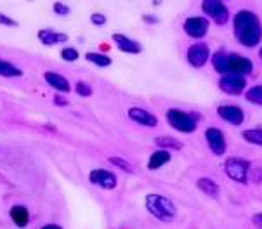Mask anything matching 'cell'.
Segmentation results:
<instances>
[{
	"mask_svg": "<svg viewBox=\"0 0 262 229\" xmlns=\"http://www.w3.org/2000/svg\"><path fill=\"white\" fill-rule=\"evenodd\" d=\"M234 37L245 47H255L262 38V25L257 14L252 11L236 12L234 16Z\"/></svg>",
	"mask_w": 262,
	"mask_h": 229,
	"instance_id": "obj_1",
	"label": "cell"
},
{
	"mask_svg": "<svg viewBox=\"0 0 262 229\" xmlns=\"http://www.w3.org/2000/svg\"><path fill=\"white\" fill-rule=\"evenodd\" d=\"M212 64H214L215 71L222 75L228 73H234V75H250L254 71V64H252L250 59L243 57L240 54H228V52H215L212 56Z\"/></svg>",
	"mask_w": 262,
	"mask_h": 229,
	"instance_id": "obj_2",
	"label": "cell"
},
{
	"mask_svg": "<svg viewBox=\"0 0 262 229\" xmlns=\"http://www.w3.org/2000/svg\"><path fill=\"white\" fill-rule=\"evenodd\" d=\"M144 203H146L149 214L162 222H172L177 215V208H175L172 200H169L163 195H158V193H151V195L146 196Z\"/></svg>",
	"mask_w": 262,
	"mask_h": 229,
	"instance_id": "obj_3",
	"label": "cell"
},
{
	"mask_svg": "<svg viewBox=\"0 0 262 229\" xmlns=\"http://www.w3.org/2000/svg\"><path fill=\"white\" fill-rule=\"evenodd\" d=\"M167 122L170 123V127L179 132L184 134H191L196 130V118L195 114L188 113V111L177 110V108H172V110L167 111Z\"/></svg>",
	"mask_w": 262,
	"mask_h": 229,
	"instance_id": "obj_4",
	"label": "cell"
},
{
	"mask_svg": "<svg viewBox=\"0 0 262 229\" xmlns=\"http://www.w3.org/2000/svg\"><path fill=\"white\" fill-rule=\"evenodd\" d=\"M250 163L243 158H228L224 163L226 174L233 179V181L240 182V184H247L248 181V172H250Z\"/></svg>",
	"mask_w": 262,
	"mask_h": 229,
	"instance_id": "obj_5",
	"label": "cell"
},
{
	"mask_svg": "<svg viewBox=\"0 0 262 229\" xmlns=\"http://www.w3.org/2000/svg\"><path fill=\"white\" fill-rule=\"evenodd\" d=\"M203 12L215 23V25L222 26L228 23L229 19V11L221 0H205L202 4Z\"/></svg>",
	"mask_w": 262,
	"mask_h": 229,
	"instance_id": "obj_6",
	"label": "cell"
},
{
	"mask_svg": "<svg viewBox=\"0 0 262 229\" xmlns=\"http://www.w3.org/2000/svg\"><path fill=\"white\" fill-rule=\"evenodd\" d=\"M245 85L247 80L241 75H234V73H228L219 80V89L226 94H231V96H238L245 90Z\"/></svg>",
	"mask_w": 262,
	"mask_h": 229,
	"instance_id": "obj_7",
	"label": "cell"
},
{
	"mask_svg": "<svg viewBox=\"0 0 262 229\" xmlns=\"http://www.w3.org/2000/svg\"><path fill=\"white\" fill-rule=\"evenodd\" d=\"M184 31L191 38H203L208 31V19L202 16H193L184 21Z\"/></svg>",
	"mask_w": 262,
	"mask_h": 229,
	"instance_id": "obj_8",
	"label": "cell"
},
{
	"mask_svg": "<svg viewBox=\"0 0 262 229\" xmlns=\"http://www.w3.org/2000/svg\"><path fill=\"white\" fill-rule=\"evenodd\" d=\"M208 57H210V52H208L207 44L203 42H196L191 47L188 49V63L193 68H202L207 64Z\"/></svg>",
	"mask_w": 262,
	"mask_h": 229,
	"instance_id": "obj_9",
	"label": "cell"
},
{
	"mask_svg": "<svg viewBox=\"0 0 262 229\" xmlns=\"http://www.w3.org/2000/svg\"><path fill=\"white\" fill-rule=\"evenodd\" d=\"M89 181L103 189H115L116 184H118L116 175H115L113 172H110V170H104V169L92 170V172L89 174Z\"/></svg>",
	"mask_w": 262,
	"mask_h": 229,
	"instance_id": "obj_10",
	"label": "cell"
},
{
	"mask_svg": "<svg viewBox=\"0 0 262 229\" xmlns=\"http://www.w3.org/2000/svg\"><path fill=\"white\" fill-rule=\"evenodd\" d=\"M205 139H207L208 148L212 149V153H214V155L221 156V155H224V153H226V148H228V144H226V137L219 129H215V127L207 129V130H205Z\"/></svg>",
	"mask_w": 262,
	"mask_h": 229,
	"instance_id": "obj_11",
	"label": "cell"
},
{
	"mask_svg": "<svg viewBox=\"0 0 262 229\" xmlns=\"http://www.w3.org/2000/svg\"><path fill=\"white\" fill-rule=\"evenodd\" d=\"M217 114L224 122H229L231 125H241L245 120L243 110L240 106H233V104H224V106L217 108Z\"/></svg>",
	"mask_w": 262,
	"mask_h": 229,
	"instance_id": "obj_12",
	"label": "cell"
},
{
	"mask_svg": "<svg viewBox=\"0 0 262 229\" xmlns=\"http://www.w3.org/2000/svg\"><path fill=\"white\" fill-rule=\"evenodd\" d=\"M129 118L132 120V122L143 125V127H156L158 125V118H156L153 113H149V111L144 110V108H136V106L130 108Z\"/></svg>",
	"mask_w": 262,
	"mask_h": 229,
	"instance_id": "obj_13",
	"label": "cell"
},
{
	"mask_svg": "<svg viewBox=\"0 0 262 229\" xmlns=\"http://www.w3.org/2000/svg\"><path fill=\"white\" fill-rule=\"evenodd\" d=\"M113 42H115V45L120 49V51L127 52V54H141V52H143V45H141L137 40H134V38L127 37V35L115 33L113 35Z\"/></svg>",
	"mask_w": 262,
	"mask_h": 229,
	"instance_id": "obj_14",
	"label": "cell"
},
{
	"mask_svg": "<svg viewBox=\"0 0 262 229\" xmlns=\"http://www.w3.org/2000/svg\"><path fill=\"white\" fill-rule=\"evenodd\" d=\"M37 37H38V40H40L44 45H47V47L68 42L66 33H59V31H54V30H51V28H44V30H40L37 33Z\"/></svg>",
	"mask_w": 262,
	"mask_h": 229,
	"instance_id": "obj_15",
	"label": "cell"
},
{
	"mask_svg": "<svg viewBox=\"0 0 262 229\" xmlns=\"http://www.w3.org/2000/svg\"><path fill=\"white\" fill-rule=\"evenodd\" d=\"M44 80L51 85L52 89H56L58 92H70L71 90V85L68 82V78H64L63 75L56 73V71H45L44 73Z\"/></svg>",
	"mask_w": 262,
	"mask_h": 229,
	"instance_id": "obj_16",
	"label": "cell"
},
{
	"mask_svg": "<svg viewBox=\"0 0 262 229\" xmlns=\"http://www.w3.org/2000/svg\"><path fill=\"white\" fill-rule=\"evenodd\" d=\"M11 219L18 228H26L30 222V212L25 205H14L11 208Z\"/></svg>",
	"mask_w": 262,
	"mask_h": 229,
	"instance_id": "obj_17",
	"label": "cell"
},
{
	"mask_svg": "<svg viewBox=\"0 0 262 229\" xmlns=\"http://www.w3.org/2000/svg\"><path fill=\"white\" fill-rule=\"evenodd\" d=\"M172 160V155L170 151L167 149H156L151 156H149V162H148V169L149 170H158L160 167H163L165 163H169Z\"/></svg>",
	"mask_w": 262,
	"mask_h": 229,
	"instance_id": "obj_18",
	"label": "cell"
},
{
	"mask_svg": "<svg viewBox=\"0 0 262 229\" xmlns=\"http://www.w3.org/2000/svg\"><path fill=\"white\" fill-rule=\"evenodd\" d=\"M196 186H198L200 191H203L207 196H212V198H217L219 196V186L215 184V181L208 177H200L196 181Z\"/></svg>",
	"mask_w": 262,
	"mask_h": 229,
	"instance_id": "obj_19",
	"label": "cell"
},
{
	"mask_svg": "<svg viewBox=\"0 0 262 229\" xmlns=\"http://www.w3.org/2000/svg\"><path fill=\"white\" fill-rule=\"evenodd\" d=\"M23 70L18 68L16 64L9 63V61L0 59V77H5V78H16V77H21Z\"/></svg>",
	"mask_w": 262,
	"mask_h": 229,
	"instance_id": "obj_20",
	"label": "cell"
},
{
	"mask_svg": "<svg viewBox=\"0 0 262 229\" xmlns=\"http://www.w3.org/2000/svg\"><path fill=\"white\" fill-rule=\"evenodd\" d=\"M85 59L90 61V63H94L96 66H99V68H106L111 64L110 56L101 54V52H87V54H85Z\"/></svg>",
	"mask_w": 262,
	"mask_h": 229,
	"instance_id": "obj_21",
	"label": "cell"
},
{
	"mask_svg": "<svg viewBox=\"0 0 262 229\" xmlns=\"http://www.w3.org/2000/svg\"><path fill=\"white\" fill-rule=\"evenodd\" d=\"M155 143L156 146H160V149H167V151H170V149H182V143H179L174 137H167V136L156 137Z\"/></svg>",
	"mask_w": 262,
	"mask_h": 229,
	"instance_id": "obj_22",
	"label": "cell"
},
{
	"mask_svg": "<svg viewBox=\"0 0 262 229\" xmlns=\"http://www.w3.org/2000/svg\"><path fill=\"white\" fill-rule=\"evenodd\" d=\"M243 139L250 144H257L262 146V129H250V130H243L241 132Z\"/></svg>",
	"mask_w": 262,
	"mask_h": 229,
	"instance_id": "obj_23",
	"label": "cell"
},
{
	"mask_svg": "<svg viewBox=\"0 0 262 229\" xmlns=\"http://www.w3.org/2000/svg\"><path fill=\"white\" fill-rule=\"evenodd\" d=\"M247 101L252 104L262 106V85H255L247 92Z\"/></svg>",
	"mask_w": 262,
	"mask_h": 229,
	"instance_id": "obj_24",
	"label": "cell"
},
{
	"mask_svg": "<svg viewBox=\"0 0 262 229\" xmlns=\"http://www.w3.org/2000/svg\"><path fill=\"white\" fill-rule=\"evenodd\" d=\"M110 163L115 167H118V169H122L123 172H127V174H134V167L130 165V162H127L125 158H120V156H110Z\"/></svg>",
	"mask_w": 262,
	"mask_h": 229,
	"instance_id": "obj_25",
	"label": "cell"
},
{
	"mask_svg": "<svg viewBox=\"0 0 262 229\" xmlns=\"http://www.w3.org/2000/svg\"><path fill=\"white\" fill-rule=\"evenodd\" d=\"M75 90H77V94L80 97H90L92 96V87H90L87 82H77Z\"/></svg>",
	"mask_w": 262,
	"mask_h": 229,
	"instance_id": "obj_26",
	"label": "cell"
},
{
	"mask_svg": "<svg viewBox=\"0 0 262 229\" xmlns=\"http://www.w3.org/2000/svg\"><path fill=\"white\" fill-rule=\"evenodd\" d=\"M78 51L73 47H64L63 51H61V57H63L64 61H70V63H73V61L78 59Z\"/></svg>",
	"mask_w": 262,
	"mask_h": 229,
	"instance_id": "obj_27",
	"label": "cell"
},
{
	"mask_svg": "<svg viewBox=\"0 0 262 229\" xmlns=\"http://www.w3.org/2000/svg\"><path fill=\"white\" fill-rule=\"evenodd\" d=\"M52 9H54V12L58 16H68V14H70V11H71V9L68 7L66 4H63V2H56V4L52 5Z\"/></svg>",
	"mask_w": 262,
	"mask_h": 229,
	"instance_id": "obj_28",
	"label": "cell"
},
{
	"mask_svg": "<svg viewBox=\"0 0 262 229\" xmlns=\"http://www.w3.org/2000/svg\"><path fill=\"white\" fill-rule=\"evenodd\" d=\"M0 25H4V26H14V28H18L19 23L16 21V19L9 18V16L4 14V12H0Z\"/></svg>",
	"mask_w": 262,
	"mask_h": 229,
	"instance_id": "obj_29",
	"label": "cell"
},
{
	"mask_svg": "<svg viewBox=\"0 0 262 229\" xmlns=\"http://www.w3.org/2000/svg\"><path fill=\"white\" fill-rule=\"evenodd\" d=\"M90 23H92V25H96V26L106 25V16L101 14V12H94V14L90 16Z\"/></svg>",
	"mask_w": 262,
	"mask_h": 229,
	"instance_id": "obj_30",
	"label": "cell"
},
{
	"mask_svg": "<svg viewBox=\"0 0 262 229\" xmlns=\"http://www.w3.org/2000/svg\"><path fill=\"white\" fill-rule=\"evenodd\" d=\"M255 172V175H252V181L261 182L262 181V167H252V174Z\"/></svg>",
	"mask_w": 262,
	"mask_h": 229,
	"instance_id": "obj_31",
	"label": "cell"
},
{
	"mask_svg": "<svg viewBox=\"0 0 262 229\" xmlns=\"http://www.w3.org/2000/svg\"><path fill=\"white\" fill-rule=\"evenodd\" d=\"M54 103L58 104V106H66V104H68V101L64 99L63 96H56V97H54Z\"/></svg>",
	"mask_w": 262,
	"mask_h": 229,
	"instance_id": "obj_32",
	"label": "cell"
},
{
	"mask_svg": "<svg viewBox=\"0 0 262 229\" xmlns=\"http://www.w3.org/2000/svg\"><path fill=\"white\" fill-rule=\"evenodd\" d=\"M254 224L257 226V229H262V214L254 215Z\"/></svg>",
	"mask_w": 262,
	"mask_h": 229,
	"instance_id": "obj_33",
	"label": "cell"
},
{
	"mask_svg": "<svg viewBox=\"0 0 262 229\" xmlns=\"http://www.w3.org/2000/svg\"><path fill=\"white\" fill-rule=\"evenodd\" d=\"M42 229H61V226H58V224H47V226H44Z\"/></svg>",
	"mask_w": 262,
	"mask_h": 229,
	"instance_id": "obj_34",
	"label": "cell"
},
{
	"mask_svg": "<svg viewBox=\"0 0 262 229\" xmlns=\"http://www.w3.org/2000/svg\"><path fill=\"white\" fill-rule=\"evenodd\" d=\"M144 21H148V23H158V19H156V18H151V16H144Z\"/></svg>",
	"mask_w": 262,
	"mask_h": 229,
	"instance_id": "obj_35",
	"label": "cell"
},
{
	"mask_svg": "<svg viewBox=\"0 0 262 229\" xmlns=\"http://www.w3.org/2000/svg\"><path fill=\"white\" fill-rule=\"evenodd\" d=\"M259 56H261V59H262V49H261V54H259Z\"/></svg>",
	"mask_w": 262,
	"mask_h": 229,
	"instance_id": "obj_36",
	"label": "cell"
}]
</instances>
